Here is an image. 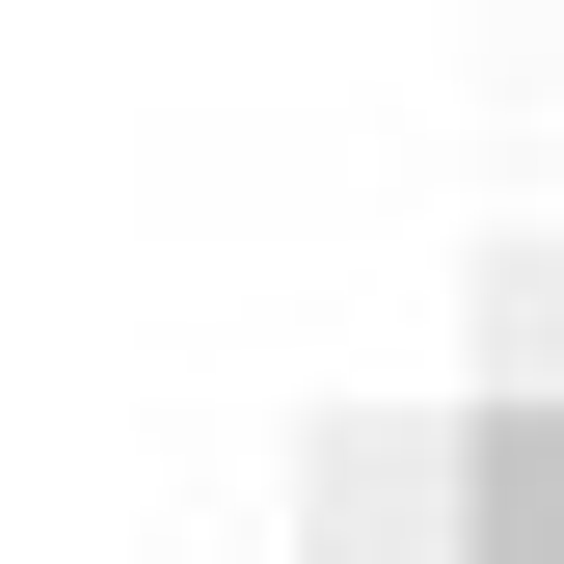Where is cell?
<instances>
[{
	"mask_svg": "<svg viewBox=\"0 0 564 564\" xmlns=\"http://www.w3.org/2000/svg\"><path fill=\"white\" fill-rule=\"evenodd\" d=\"M457 564H564V377H484V431H457Z\"/></svg>",
	"mask_w": 564,
	"mask_h": 564,
	"instance_id": "1",
	"label": "cell"
}]
</instances>
